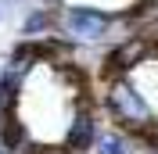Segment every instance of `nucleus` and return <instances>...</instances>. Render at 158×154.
I'll return each mask as SVG.
<instances>
[{"instance_id": "f257e3e1", "label": "nucleus", "mask_w": 158, "mask_h": 154, "mask_svg": "<svg viewBox=\"0 0 158 154\" xmlns=\"http://www.w3.org/2000/svg\"><path fill=\"white\" fill-rule=\"evenodd\" d=\"M101 111L115 122V129L129 133L133 140H140L144 133H151L158 125L155 104L148 100V93L137 86L133 75H115L104 79V93H101Z\"/></svg>"}, {"instance_id": "f03ea898", "label": "nucleus", "mask_w": 158, "mask_h": 154, "mask_svg": "<svg viewBox=\"0 0 158 154\" xmlns=\"http://www.w3.org/2000/svg\"><path fill=\"white\" fill-rule=\"evenodd\" d=\"M155 58H158V32L137 29V32H129V36H122L115 47L104 54V61H101V79L133 75L137 68L151 65Z\"/></svg>"}, {"instance_id": "7ed1b4c3", "label": "nucleus", "mask_w": 158, "mask_h": 154, "mask_svg": "<svg viewBox=\"0 0 158 154\" xmlns=\"http://www.w3.org/2000/svg\"><path fill=\"white\" fill-rule=\"evenodd\" d=\"M115 25H118L115 11L90 7V4H69V7L58 14V29L65 32L72 43H104Z\"/></svg>"}, {"instance_id": "20e7f679", "label": "nucleus", "mask_w": 158, "mask_h": 154, "mask_svg": "<svg viewBox=\"0 0 158 154\" xmlns=\"http://www.w3.org/2000/svg\"><path fill=\"white\" fill-rule=\"evenodd\" d=\"M97 136H101V111H97V104H94L90 97H79L76 111H72V118H69L65 144L61 147L69 154H86V151H94Z\"/></svg>"}, {"instance_id": "39448f33", "label": "nucleus", "mask_w": 158, "mask_h": 154, "mask_svg": "<svg viewBox=\"0 0 158 154\" xmlns=\"http://www.w3.org/2000/svg\"><path fill=\"white\" fill-rule=\"evenodd\" d=\"M58 7H50V4H43V7H29V14L22 18V39H40V36H47V32L58 29Z\"/></svg>"}, {"instance_id": "423d86ee", "label": "nucleus", "mask_w": 158, "mask_h": 154, "mask_svg": "<svg viewBox=\"0 0 158 154\" xmlns=\"http://www.w3.org/2000/svg\"><path fill=\"white\" fill-rule=\"evenodd\" d=\"M0 147L4 151H22V154H29L32 140H29V129L18 122V115H7V118H0Z\"/></svg>"}, {"instance_id": "0eeeda50", "label": "nucleus", "mask_w": 158, "mask_h": 154, "mask_svg": "<svg viewBox=\"0 0 158 154\" xmlns=\"http://www.w3.org/2000/svg\"><path fill=\"white\" fill-rule=\"evenodd\" d=\"M94 154H137V144H133V136L122 133V129H108V133L97 136Z\"/></svg>"}, {"instance_id": "6e6552de", "label": "nucleus", "mask_w": 158, "mask_h": 154, "mask_svg": "<svg viewBox=\"0 0 158 154\" xmlns=\"http://www.w3.org/2000/svg\"><path fill=\"white\" fill-rule=\"evenodd\" d=\"M18 97H22V86L7 83V79H0V118H7L18 111Z\"/></svg>"}, {"instance_id": "1a4fd4ad", "label": "nucleus", "mask_w": 158, "mask_h": 154, "mask_svg": "<svg viewBox=\"0 0 158 154\" xmlns=\"http://www.w3.org/2000/svg\"><path fill=\"white\" fill-rule=\"evenodd\" d=\"M40 4H50V7H61V0H40Z\"/></svg>"}, {"instance_id": "9d476101", "label": "nucleus", "mask_w": 158, "mask_h": 154, "mask_svg": "<svg viewBox=\"0 0 158 154\" xmlns=\"http://www.w3.org/2000/svg\"><path fill=\"white\" fill-rule=\"evenodd\" d=\"M0 154H11V151H4V147H0Z\"/></svg>"}]
</instances>
